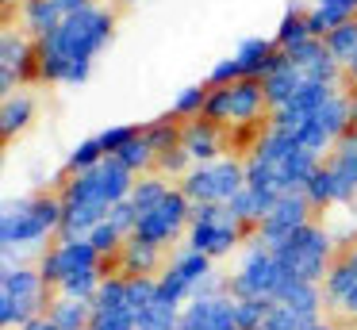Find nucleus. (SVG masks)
<instances>
[{
  "instance_id": "nucleus-12",
  "label": "nucleus",
  "mask_w": 357,
  "mask_h": 330,
  "mask_svg": "<svg viewBox=\"0 0 357 330\" xmlns=\"http://www.w3.org/2000/svg\"><path fill=\"white\" fill-rule=\"evenodd\" d=\"M35 265H39L43 280H47L54 292H58V284H62L66 276H73V273H89V269H108V273H116V265L104 261L89 238H54V246H50Z\"/></svg>"
},
{
  "instance_id": "nucleus-24",
  "label": "nucleus",
  "mask_w": 357,
  "mask_h": 330,
  "mask_svg": "<svg viewBox=\"0 0 357 330\" xmlns=\"http://www.w3.org/2000/svg\"><path fill=\"white\" fill-rule=\"evenodd\" d=\"M349 20H357V0H311L307 4V23L315 38H326Z\"/></svg>"
},
{
  "instance_id": "nucleus-48",
  "label": "nucleus",
  "mask_w": 357,
  "mask_h": 330,
  "mask_svg": "<svg viewBox=\"0 0 357 330\" xmlns=\"http://www.w3.org/2000/svg\"><path fill=\"white\" fill-rule=\"evenodd\" d=\"M119 4H139V0H119Z\"/></svg>"
},
{
  "instance_id": "nucleus-42",
  "label": "nucleus",
  "mask_w": 357,
  "mask_h": 330,
  "mask_svg": "<svg viewBox=\"0 0 357 330\" xmlns=\"http://www.w3.org/2000/svg\"><path fill=\"white\" fill-rule=\"evenodd\" d=\"M108 219L116 223L119 230H127V234H135V227H139V207L131 204V200H123V204H116L108 211Z\"/></svg>"
},
{
  "instance_id": "nucleus-8",
  "label": "nucleus",
  "mask_w": 357,
  "mask_h": 330,
  "mask_svg": "<svg viewBox=\"0 0 357 330\" xmlns=\"http://www.w3.org/2000/svg\"><path fill=\"white\" fill-rule=\"evenodd\" d=\"M135 181H139V177H135L119 158H104L96 169H85V173L62 177V184H58V196H62V200H89V204L116 207V204H123V200L131 196Z\"/></svg>"
},
{
  "instance_id": "nucleus-26",
  "label": "nucleus",
  "mask_w": 357,
  "mask_h": 330,
  "mask_svg": "<svg viewBox=\"0 0 357 330\" xmlns=\"http://www.w3.org/2000/svg\"><path fill=\"white\" fill-rule=\"evenodd\" d=\"M280 196H269V192H257V188H242L238 196L231 200V204H227V211L234 215V219L242 223V227L246 230H254L257 223L265 219V215H269V207L277 204Z\"/></svg>"
},
{
  "instance_id": "nucleus-17",
  "label": "nucleus",
  "mask_w": 357,
  "mask_h": 330,
  "mask_svg": "<svg viewBox=\"0 0 357 330\" xmlns=\"http://www.w3.org/2000/svg\"><path fill=\"white\" fill-rule=\"evenodd\" d=\"M181 146L188 150L192 165L219 161V158H227V150H231V127L208 119V115H200V119H188V123H181Z\"/></svg>"
},
{
  "instance_id": "nucleus-44",
  "label": "nucleus",
  "mask_w": 357,
  "mask_h": 330,
  "mask_svg": "<svg viewBox=\"0 0 357 330\" xmlns=\"http://www.w3.org/2000/svg\"><path fill=\"white\" fill-rule=\"evenodd\" d=\"M16 330H58V327H54V319H50V315H39V319L24 322V327H16Z\"/></svg>"
},
{
  "instance_id": "nucleus-34",
  "label": "nucleus",
  "mask_w": 357,
  "mask_h": 330,
  "mask_svg": "<svg viewBox=\"0 0 357 330\" xmlns=\"http://www.w3.org/2000/svg\"><path fill=\"white\" fill-rule=\"evenodd\" d=\"M142 135L154 146V153H165V150H173V146H181V123L173 119V115H158V119L142 123Z\"/></svg>"
},
{
  "instance_id": "nucleus-3",
  "label": "nucleus",
  "mask_w": 357,
  "mask_h": 330,
  "mask_svg": "<svg viewBox=\"0 0 357 330\" xmlns=\"http://www.w3.org/2000/svg\"><path fill=\"white\" fill-rule=\"evenodd\" d=\"M54 296L58 292L43 280L39 265L16 257L0 261V327L4 330H16L24 322L47 315Z\"/></svg>"
},
{
  "instance_id": "nucleus-41",
  "label": "nucleus",
  "mask_w": 357,
  "mask_h": 330,
  "mask_svg": "<svg viewBox=\"0 0 357 330\" xmlns=\"http://www.w3.org/2000/svg\"><path fill=\"white\" fill-rule=\"evenodd\" d=\"M204 81L211 84V89H223V84H234V81H242V69H238V61H234V54H227V58H219L215 66L208 69V77Z\"/></svg>"
},
{
  "instance_id": "nucleus-15",
  "label": "nucleus",
  "mask_w": 357,
  "mask_h": 330,
  "mask_svg": "<svg viewBox=\"0 0 357 330\" xmlns=\"http://www.w3.org/2000/svg\"><path fill=\"white\" fill-rule=\"evenodd\" d=\"M89 330H139V311L127 299V276L108 273L93 299V322Z\"/></svg>"
},
{
  "instance_id": "nucleus-32",
  "label": "nucleus",
  "mask_w": 357,
  "mask_h": 330,
  "mask_svg": "<svg viewBox=\"0 0 357 330\" xmlns=\"http://www.w3.org/2000/svg\"><path fill=\"white\" fill-rule=\"evenodd\" d=\"M108 158L104 153V146H100V138H81L77 146H70V153H66V177H73V173H85V169H96L100 161Z\"/></svg>"
},
{
  "instance_id": "nucleus-22",
  "label": "nucleus",
  "mask_w": 357,
  "mask_h": 330,
  "mask_svg": "<svg viewBox=\"0 0 357 330\" xmlns=\"http://www.w3.org/2000/svg\"><path fill=\"white\" fill-rule=\"evenodd\" d=\"M66 20V12L58 8V0H20L16 4V23L24 35H31L35 43L47 38L50 31H58V23Z\"/></svg>"
},
{
  "instance_id": "nucleus-13",
  "label": "nucleus",
  "mask_w": 357,
  "mask_h": 330,
  "mask_svg": "<svg viewBox=\"0 0 357 330\" xmlns=\"http://www.w3.org/2000/svg\"><path fill=\"white\" fill-rule=\"evenodd\" d=\"M39 81V46L20 27H8L0 35V96L24 92L20 84Z\"/></svg>"
},
{
  "instance_id": "nucleus-5",
  "label": "nucleus",
  "mask_w": 357,
  "mask_h": 330,
  "mask_svg": "<svg viewBox=\"0 0 357 330\" xmlns=\"http://www.w3.org/2000/svg\"><path fill=\"white\" fill-rule=\"evenodd\" d=\"M280 265H284L288 280H307V284H323L331 273L334 257H338V246L326 223L311 219L307 227H300L292 238H284V246L277 250Z\"/></svg>"
},
{
  "instance_id": "nucleus-38",
  "label": "nucleus",
  "mask_w": 357,
  "mask_h": 330,
  "mask_svg": "<svg viewBox=\"0 0 357 330\" xmlns=\"http://www.w3.org/2000/svg\"><path fill=\"white\" fill-rule=\"evenodd\" d=\"M192 169V158H188V150L185 146H173V150H165V153H158V165H154V173H162V177H169L173 184L181 181V177Z\"/></svg>"
},
{
  "instance_id": "nucleus-29",
  "label": "nucleus",
  "mask_w": 357,
  "mask_h": 330,
  "mask_svg": "<svg viewBox=\"0 0 357 330\" xmlns=\"http://www.w3.org/2000/svg\"><path fill=\"white\" fill-rule=\"evenodd\" d=\"M303 196H307V204L315 207V215L319 211H331V207H342V200H338V181H334V173L326 169V161L311 173V181L303 184Z\"/></svg>"
},
{
  "instance_id": "nucleus-43",
  "label": "nucleus",
  "mask_w": 357,
  "mask_h": 330,
  "mask_svg": "<svg viewBox=\"0 0 357 330\" xmlns=\"http://www.w3.org/2000/svg\"><path fill=\"white\" fill-rule=\"evenodd\" d=\"M96 0H58V8H62L66 15H73V12H85V8H93Z\"/></svg>"
},
{
  "instance_id": "nucleus-23",
  "label": "nucleus",
  "mask_w": 357,
  "mask_h": 330,
  "mask_svg": "<svg viewBox=\"0 0 357 330\" xmlns=\"http://www.w3.org/2000/svg\"><path fill=\"white\" fill-rule=\"evenodd\" d=\"M277 54H280V46L273 43V35L269 38L265 35H246L238 46H234V61H238L242 77H257V81L269 73V66L277 61Z\"/></svg>"
},
{
  "instance_id": "nucleus-6",
  "label": "nucleus",
  "mask_w": 357,
  "mask_h": 330,
  "mask_svg": "<svg viewBox=\"0 0 357 330\" xmlns=\"http://www.w3.org/2000/svg\"><path fill=\"white\" fill-rule=\"evenodd\" d=\"M250 230L227 211V204H192V223H188L185 246L211 261L234 257L246 246Z\"/></svg>"
},
{
  "instance_id": "nucleus-25",
  "label": "nucleus",
  "mask_w": 357,
  "mask_h": 330,
  "mask_svg": "<svg viewBox=\"0 0 357 330\" xmlns=\"http://www.w3.org/2000/svg\"><path fill=\"white\" fill-rule=\"evenodd\" d=\"M307 38H315L311 35V23H307V4H303V0H288L280 20H277V27H273V43H277L280 50H288V46L307 43Z\"/></svg>"
},
{
  "instance_id": "nucleus-14",
  "label": "nucleus",
  "mask_w": 357,
  "mask_h": 330,
  "mask_svg": "<svg viewBox=\"0 0 357 330\" xmlns=\"http://www.w3.org/2000/svg\"><path fill=\"white\" fill-rule=\"evenodd\" d=\"M311 219H315V207L307 204V196H303V192H284V196L269 207V215L254 227V238L265 242L269 250H280L284 238H292L296 230L307 227Z\"/></svg>"
},
{
  "instance_id": "nucleus-39",
  "label": "nucleus",
  "mask_w": 357,
  "mask_h": 330,
  "mask_svg": "<svg viewBox=\"0 0 357 330\" xmlns=\"http://www.w3.org/2000/svg\"><path fill=\"white\" fill-rule=\"evenodd\" d=\"M139 130H142V127H135V123H112V127H104L96 138H100L104 153H108V158H116V153L123 150V146L131 142L135 135H139Z\"/></svg>"
},
{
  "instance_id": "nucleus-46",
  "label": "nucleus",
  "mask_w": 357,
  "mask_h": 330,
  "mask_svg": "<svg viewBox=\"0 0 357 330\" xmlns=\"http://www.w3.org/2000/svg\"><path fill=\"white\" fill-rule=\"evenodd\" d=\"M346 96H349V115H354V127H357V84H346Z\"/></svg>"
},
{
  "instance_id": "nucleus-37",
  "label": "nucleus",
  "mask_w": 357,
  "mask_h": 330,
  "mask_svg": "<svg viewBox=\"0 0 357 330\" xmlns=\"http://www.w3.org/2000/svg\"><path fill=\"white\" fill-rule=\"evenodd\" d=\"M177 327H181V307L162 303L158 296L146 311H139V330H177Z\"/></svg>"
},
{
  "instance_id": "nucleus-1",
  "label": "nucleus",
  "mask_w": 357,
  "mask_h": 330,
  "mask_svg": "<svg viewBox=\"0 0 357 330\" xmlns=\"http://www.w3.org/2000/svg\"><path fill=\"white\" fill-rule=\"evenodd\" d=\"M116 38V12L104 4H93L85 12H73L58 23V31H50L47 38H39V81L43 84H85L93 77V66L108 43Z\"/></svg>"
},
{
  "instance_id": "nucleus-31",
  "label": "nucleus",
  "mask_w": 357,
  "mask_h": 330,
  "mask_svg": "<svg viewBox=\"0 0 357 330\" xmlns=\"http://www.w3.org/2000/svg\"><path fill=\"white\" fill-rule=\"evenodd\" d=\"M208 96H211V84L200 81V84H185V89L173 96V107L165 115H173L177 123H188V119H200L204 107H208Z\"/></svg>"
},
{
  "instance_id": "nucleus-47",
  "label": "nucleus",
  "mask_w": 357,
  "mask_h": 330,
  "mask_svg": "<svg viewBox=\"0 0 357 330\" xmlns=\"http://www.w3.org/2000/svg\"><path fill=\"white\" fill-rule=\"evenodd\" d=\"M346 84H357V58L346 66Z\"/></svg>"
},
{
  "instance_id": "nucleus-33",
  "label": "nucleus",
  "mask_w": 357,
  "mask_h": 330,
  "mask_svg": "<svg viewBox=\"0 0 357 330\" xmlns=\"http://www.w3.org/2000/svg\"><path fill=\"white\" fill-rule=\"evenodd\" d=\"M116 158L123 161V165L131 169L135 177H142V173H154V165H158V153H154V146L146 142V135H142V130H139V135H135L131 142L123 146V150L116 153Z\"/></svg>"
},
{
  "instance_id": "nucleus-4",
  "label": "nucleus",
  "mask_w": 357,
  "mask_h": 330,
  "mask_svg": "<svg viewBox=\"0 0 357 330\" xmlns=\"http://www.w3.org/2000/svg\"><path fill=\"white\" fill-rule=\"evenodd\" d=\"M231 280V296L234 299H277L280 288L288 284V273L280 265L277 250H269L265 242H257L254 230H250L246 246L238 250V261L227 273Z\"/></svg>"
},
{
  "instance_id": "nucleus-21",
  "label": "nucleus",
  "mask_w": 357,
  "mask_h": 330,
  "mask_svg": "<svg viewBox=\"0 0 357 330\" xmlns=\"http://www.w3.org/2000/svg\"><path fill=\"white\" fill-rule=\"evenodd\" d=\"M165 250L162 246H150V242H142V238H127L123 242V250H119V257H116V273H123V276H158L165 269Z\"/></svg>"
},
{
  "instance_id": "nucleus-36",
  "label": "nucleus",
  "mask_w": 357,
  "mask_h": 330,
  "mask_svg": "<svg viewBox=\"0 0 357 330\" xmlns=\"http://www.w3.org/2000/svg\"><path fill=\"white\" fill-rule=\"evenodd\" d=\"M127 238H131L127 230H119L112 219H104L100 227H96L93 234H89V242L96 246V253H100L104 261H112V265H116V257H119V250H123V242H127Z\"/></svg>"
},
{
  "instance_id": "nucleus-7",
  "label": "nucleus",
  "mask_w": 357,
  "mask_h": 330,
  "mask_svg": "<svg viewBox=\"0 0 357 330\" xmlns=\"http://www.w3.org/2000/svg\"><path fill=\"white\" fill-rule=\"evenodd\" d=\"M204 115L231 130H261L269 123V100H265V84L257 77H242L234 84L211 89Z\"/></svg>"
},
{
  "instance_id": "nucleus-20",
  "label": "nucleus",
  "mask_w": 357,
  "mask_h": 330,
  "mask_svg": "<svg viewBox=\"0 0 357 330\" xmlns=\"http://www.w3.org/2000/svg\"><path fill=\"white\" fill-rule=\"evenodd\" d=\"M323 161H326V169L334 173V181H338L342 207H354L357 204V130L342 135Z\"/></svg>"
},
{
  "instance_id": "nucleus-16",
  "label": "nucleus",
  "mask_w": 357,
  "mask_h": 330,
  "mask_svg": "<svg viewBox=\"0 0 357 330\" xmlns=\"http://www.w3.org/2000/svg\"><path fill=\"white\" fill-rule=\"evenodd\" d=\"M323 296H326V311L334 319L357 322V246L354 250H342L334 257L331 273L323 280Z\"/></svg>"
},
{
  "instance_id": "nucleus-35",
  "label": "nucleus",
  "mask_w": 357,
  "mask_h": 330,
  "mask_svg": "<svg viewBox=\"0 0 357 330\" xmlns=\"http://www.w3.org/2000/svg\"><path fill=\"white\" fill-rule=\"evenodd\" d=\"M326 43V50H331V58L338 61L342 69L349 66V61L357 58V20H349V23H342V27H334L331 35L323 38Z\"/></svg>"
},
{
  "instance_id": "nucleus-40",
  "label": "nucleus",
  "mask_w": 357,
  "mask_h": 330,
  "mask_svg": "<svg viewBox=\"0 0 357 330\" xmlns=\"http://www.w3.org/2000/svg\"><path fill=\"white\" fill-rule=\"evenodd\" d=\"M234 307H238L242 330H261L265 315L273 311V299H234Z\"/></svg>"
},
{
  "instance_id": "nucleus-27",
  "label": "nucleus",
  "mask_w": 357,
  "mask_h": 330,
  "mask_svg": "<svg viewBox=\"0 0 357 330\" xmlns=\"http://www.w3.org/2000/svg\"><path fill=\"white\" fill-rule=\"evenodd\" d=\"M35 119V100L27 92H16V96H4L0 104V135L4 138H16L20 130H27Z\"/></svg>"
},
{
  "instance_id": "nucleus-9",
  "label": "nucleus",
  "mask_w": 357,
  "mask_h": 330,
  "mask_svg": "<svg viewBox=\"0 0 357 330\" xmlns=\"http://www.w3.org/2000/svg\"><path fill=\"white\" fill-rule=\"evenodd\" d=\"M177 188L185 192L192 204H231V200L246 188V161L227 153V158H219V161L192 165L177 181Z\"/></svg>"
},
{
  "instance_id": "nucleus-30",
  "label": "nucleus",
  "mask_w": 357,
  "mask_h": 330,
  "mask_svg": "<svg viewBox=\"0 0 357 330\" xmlns=\"http://www.w3.org/2000/svg\"><path fill=\"white\" fill-rule=\"evenodd\" d=\"M173 192V181L169 177H162V173H142L139 181H135V188H131V204L139 207V215H146V211H154L158 204H162L165 196Z\"/></svg>"
},
{
  "instance_id": "nucleus-10",
  "label": "nucleus",
  "mask_w": 357,
  "mask_h": 330,
  "mask_svg": "<svg viewBox=\"0 0 357 330\" xmlns=\"http://www.w3.org/2000/svg\"><path fill=\"white\" fill-rule=\"evenodd\" d=\"M188 223H192V200L173 184V192L154 207V211L139 215V227H135V238L150 246H162V250H173L177 242H185Z\"/></svg>"
},
{
  "instance_id": "nucleus-19",
  "label": "nucleus",
  "mask_w": 357,
  "mask_h": 330,
  "mask_svg": "<svg viewBox=\"0 0 357 330\" xmlns=\"http://www.w3.org/2000/svg\"><path fill=\"white\" fill-rule=\"evenodd\" d=\"M307 81H315V77H307V73H303V69L292 61V58H288L284 50H280V54H277V61L269 66V73L261 77V84H265V100H269V112L284 107L288 100H292V96H296V92H300ZM326 84H331V81H326Z\"/></svg>"
},
{
  "instance_id": "nucleus-11",
  "label": "nucleus",
  "mask_w": 357,
  "mask_h": 330,
  "mask_svg": "<svg viewBox=\"0 0 357 330\" xmlns=\"http://www.w3.org/2000/svg\"><path fill=\"white\" fill-rule=\"evenodd\" d=\"M211 269H215L211 257H204V253L181 246L177 253H169L165 269L158 273V299H162V303H173V307H185L188 299L196 296L200 280L211 273Z\"/></svg>"
},
{
  "instance_id": "nucleus-2",
  "label": "nucleus",
  "mask_w": 357,
  "mask_h": 330,
  "mask_svg": "<svg viewBox=\"0 0 357 330\" xmlns=\"http://www.w3.org/2000/svg\"><path fill=\"white\" fill-rule=\"evenodd\" d=\"M62 230V196L58 192H27L4 204L0 211V250L4 257L39 261L50 250V238Z\"/></svg>"
},
{
  "instance_id": "nucleus-45",
  "label": "nucleus",
  "mask_w": 357,
  "mask_h": 330,
  "mask_svg": "<svg viewBox=\"0 0 357 330\" xmlns=\"http://www.w3.org/2000/svg\"><path fill=\"white\" fill-rule=\"evenodd\" d=\"M307 330H338V322H334L331 315H323V319H315V322H311Z\"/></svg>"
},
{
  "instance_id": "nucleus-18",
  "label": "nucleus",
  "mask_w": 357,
  "mask_h": 330,
  "mask_svg": "<svg viewBox=\"0 0 357 330\" xmlns=\"http://www.w3.org/2000/svg\"><path fill=\"white\" fill-rule=\"evenodd\" d=\"M177 330H242L234 296H196L181 307V327Z\"/></svg>"
},
{
  "instance_id": "nucleus-28",
  "label": "nucleus",
  "mask_w": 357,
  "mask_h": 330,
  "mask_svg": "<svg viewBox=\"0 0 357 330\" xmlns=\"http://www.w3.org/2000/svg\"><path fill=\"white\" fill-rule=\"evenodd\" d=\"M47 315L54 319L58 330H89V322H93V303H89V299L54 296V303H50Z\"/></svg>"
}]
</instances>
